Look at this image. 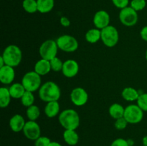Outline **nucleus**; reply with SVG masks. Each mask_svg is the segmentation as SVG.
<instances>
[{
	"mask_svg": "<svg viewBox=\"0 0 147 146\" xmlns=\"http://www.w3.org/2000/svg\"><path fill=\"white\" fill-rule=\"evenodd\" d=\"M79 64L77 61L75 60H67L63 63V70H62V73L63 75L67 78H73L76 77L79 72Z\"/></svg>",
	"mask_w": 147,
	"mask_h": 146,
	"instance_id": "13",
	"label": "nucleus"
},
{
	"mask_svg": "<svg viewBox=\"0 0 147 146\" xmlns=\"http://www.w3.org/2000/svg\"><path fill=\"white\" fill-rule=\"evenodd\" d=\"M60 106L58 101H53L47 102L44 108V113L49 118H53L60 114Z\"/></svg>",
	"mask_w": 147,
	"mask_h": 146,
	"instance_id": "17",
	"label": "nucleus"
},
{
	"mask_svg": "<svg viewBox=\"0 0 147 146\" xmlns=\"http://www.w3.org/2000/svg\"><path fill=\"white\" fill-rule=\"evenodd\" d=\"M1 57L4 59L6 65L15 67L20 65L22 60V52L18 46L9 44L4 50Z\"/></svg>",
	"mask_w": 147,
	"mask_h": 146,
	"instance_id": "3",
	"label": "nucleus"
},
{
	"mask_svg": "<svg viewBox=\"0 0 147 146\" xmlns=\"http://www.w3.org/2000/svg\"><path fill=\"white\" fill-rule=\"evenodd\" d=\"M51 70V66H50V62L49 60L41 58L34 64V71L36 72L41 77L47 74Z\"/></svg>",
	"mask_w": 147,
	"mask_h": 146,
	"instance_id": "16",
	"label": "nucleus"
},
{
	"mask_svg": "<svg viewBox=\"0 0 147 146\" xmlns=\"http://www.w3.org/2000/svg\"><path fill=\"white\" fill-rule=\"evenodd\" d=\"M38 11L42 14L49 13L53 9L55 0H37Z\"/></svg>",
	"mask_w": 147,
	"mask_h": 146,
	"instance_id": "23",
	"label": "nucleus"
},
{
	"mask_svg": "<svg viewBox=\"0 0 147 146\" xmlns=\"http://www.w3.org/2000/svg\"><path fill=\"white\" fill-rule=\"evenodd\" d=\"M142 143H143V145L147 146V135L144 136L142 139Z\"/></svg>",
	"mask_w": 147,
	"mask_h": 146,
	"instance_id": "39",
	"label": "nucleus"
},
{
	"mask_svg": "<svg viewBox=\"0 0 147 146\" xmlns=\"http://www.w3.org/2000/svg\"><path fill=\"white\" fill-rule=\"evenodd\" d=\"M26 115H27L29 120L36 121L40 116V110L38 106L33 104L29 107H27Z\"/></svg>",
	"mask_w": 147,
	"mask_h": 146,
	"instance_id": "25",
	"label": "nucleus"
},
{
	"mask_svg": "<svg viewBox=\"0 0 147 146\" xmlns=\"http://www.w3.org/2000/svg\"><path fill=\"white\" fill-rule=\"evenodd\" d=\"M21 103L23 106L26 107H29L30 106H32L34 104L35 97H34V94L32 92L26 91L22 98L20 99Z\"/></svg>",
	"mask_w": 147,
	"mask_h": 146,
	"instance_id": "27",
	"label": "nucleus"
},
{
	"mask_svg": "<svg viewBox=\"0 0 147 146\" xmlns=\"http://www.w3.org/2000/svg\"><path fill=\"white\" fill-rule=\"evenodd\" d=\"M58 50L56 40H47L40 45L39 48V54L41 58L50 61L52 59L57 57Z\"/></svg>",
	"mask_w": 147,
	"mask_h": 146,
	"instance_id": "7",
	"label": "nucleus"
},
{
	"mask_svg": "<svg viewBox=\"0 0 147 146\" xmlns=\"http://www.w3.org/2000/svg\"><path fill=\"white\" fill-rule=\"evenodd\" d=\"M145 58H146V61H147V50H146V52H145Z\"/></svg>",
	"mask_w": 147,
	"mask_h": 146,
	"instance_id": "40",
	"label": "nucleus"
},
{
	"mask_svg": "<svg viewBox=\"0 0 147 146\" xmlns=\"http://www.w3.org/2000/svg\"><path fill=\"white\" fill-rule=\"evenodd\" d=\"M4 65H6L5 62H4L3 57L1 56V57H0V68H1V67H4Z\"/></svg>",
	"mask_w": 147,
	"mask_h": 146,
	"instance_id": "37",
	"label": "nucleus"
},
{
	"mask_svg": "<svg viewBox=\"0 0 147 146\" xmlns=\"http://www.w3.org/2000/svg\"><path fill=\"white\" fill-rule=\"evenodd\" d=\"M128 124H129V123H128L126 120V119L123 117L115 120L114 127L116 130H124L125 128H126Z\"/></svg>",
	"mask_w": 147,
	"mask_h": 146,
	"instance_id": "31",
	"label": "nucleus"
},
{
	"mask_svg": "<svg viewBox=\"0 0 147 146\" xmlns=\"http://www.w3.org/2000/svg\"><path fill=\"white\" fill-rule=\"evenodd\" d=\"M50 66L53 71L54 72H60L63 70V63L64 62L62 61L59 57H55V58L52 59L50 61Z\"/></svg>",
	"mask_w": 147,
	"mask_h": 146,
	"instance_id": "28",
	"label": "nucleus"
},
{
	"mask_svg": "<svg viewBox=\"0 0 147 146\" xmlns=\"http://www.w3.org/2000/svg\"><path fill=\"white\" fill-rule=\"evenodd\" d=\"M140 93L137 90L131 87H125L121 92V96L125 100L129 102L137 101Z\"/></svg>",
	"mask_w": 147,
	"mask_h": 146,
	"instance_id": "18",
	"label": "nucleus"
},
{
	"mask_svg": "<svg viewBox=\"0 0 147 146\" xmlns=\"http://www.w3.org/2000/svg\"><path fill=\"white\" fill-rule=\"evenodd\" d=\"M10 94L13 99H21L26 92L25 88L22 83H13L9 87Z\"/></svg>",
	"mask_w": 147,
	"mask_h": 146,
	"instance_id": "20",
	"label": "nucleus"
},
{
	"mask_svg": "<svg viewBox=\"0 0 147 146\" xmlns=\"http://www.w3.org/2000/svg\"><path fill=\"white\" fill-rule=\"evenodd\" d=\"M15 78L14 67L4 65L0 68V82L4 84H11Z\"/></svg>",
	"mask_w": 147,
	"mask_h": 146,
	"instance_id": "14",
	"label": "nucleus"
},
{
	"mask_svg": "<svg viewBox=\"0 0 147 146\" xmlns=\"http://www.w3.org/2000/svg\"><path fill=\"white\" fill-rule=\"evenodd\" d=\"M123 117L129 124H138L141 123L144 118V111L138 106V104H131L125 107Z\"/></svg>",
	"mask_w": 147,
	"mask_h": 146,
	"instance_id": "8",
	"label": "nucleus"
},
{
	"mask_svg": "<svg viewBox=\"0 0 147 146\" xmlns=\"http://www.w3.org/2000/svg\"><path fill=\"white\" fill-rule=\"evenodd\" d=\"M22 7L24 11L29 14H34L38 11L37 0H24Z\"/></svg>",
	"mask_w": 147,
	"mask_h": 146,
	"instance_id": "26",
	"label": "nucleus"
},
{
	"mask_svg": "<svg viewBox=\"0 0 147 146\" xmlns=\"http://www.w3.org/2000/svg\"><path fill=\"white\" fill-rule=\"evenodd\" d=\"M101 41L106 47L112 48L119 41V33L117 29L113 25H109L101 29Z\"/></svg>",
	"mask_w": 147,
	"mask_h": 146,
	"instance_id": "5",
	"label": "nucleus"
},
{
	"mask_svg": "<svg viewBox=\"0 0 147 146\" xmlns=\"http://www.w3.org/2000/svg\"><path fill=\"white\" fill-rule=\"evenodd\" d=\"M86 41L90 44H95L101 40V30L97 28H92L88 30L85 35Z\"/></svg>",
	"mask_w": 147,
	"mask_h": 146,
	"instance_id": "21",
	"label": "nucleus"
},
{
	"mask_svg": "<svg viewBox=\"0 0 147 146\" xmlns=\"http://www.w3.org/2000/svg\"><path fill=\"white\" fill-rule=\"evenodd\" d=\"M70 100L74 105L81 107L85 105L88 100V94L84 88L76 87L70 92Z\"/></svg>",
	"mask_w": 147,
	"mask_h": 146,
	"instance_id": "10",
	"label": "nucleus"
},
{
	"mask_svg": "<svg viewBox=\"0 0 147 146\" xmlns=\"http://www.w3.org/2000/svg\"><path fill=\"white\" fill-rule=\"evenodd\" d=\"M146 6V0H132L130 2V7L137 12L143 10Z\"/></svg>",
	"mask_w": 147,
	"mask_h": 146,
	"instance_id": "29",
	"label": "nucleus"
},
{
	"mask_svg": "<svg viewBox=\"0 0 147 146\" xmlns=\"http://www.w3.org/2000/svg\"><path fill=\"white\" fill-rule=\"evenodd\" d=\"M63 139L67 145L74 146L78 144L79 141V136L75 130H65L63 133Z\"/></svg>",
	"mask_w": 147,
	"mask_h": 146,
	"instance_id": "19",
	"label": "nucleus"
},
{
	"mask_svg": "<svg viewBox=\"0 0 147 146\" xmlns=\"http://www.w3.org/2000/svg\"><path fill=\"white\" fill-rule=\"evenodd\" d=\"M140 36L141 38L144 41L147 42V25L144 26L140 31Z\"/></svg>",
	"mask_w": 147,
	"mask_h": 146,
	"instance_id": "36",
	"label": "nucleus"
},
{
	"mask_svg": "<svg viewBox=\"0 0 147 146\" xmlns=\"http://www.w3.org/2000/svg\"><path fill=\"white\" fill-rule=\"evenodd\" d=\"M111 146H130L128 140L123 138H117L112 142Z\"/></svg>",
	"mask_w": 147,
	"mask_h": 146,
	"instance_id": "34",
	"label": "nucleus"
},
{
	"mask_svg": "<svg viewBox=\"0 0 147 146\" xmlns=\"http://www.w3.org/2000/svg\"><path fill=\"white\" fill-rule=\"evenodd\" d=\"M110 15L105 10H99L96 11L93 18V22L95 27L100 30L110 25Z\"/></svg>",
	"mask_w": 147,
	"mask_h": 146,
	"instance_id": "12",
	"label": "nucleus"
},
{
	"mask_svg": "<svg viewBox=\"0 0 147 146\" xmlns=\"http://www.w3.org/2000/svg\"><path fill=\"white\" fill-rule=\"evenodd\" d=\"M111 1L113 5L120 9L129 7V0H111Z\"/></svg>",
	"mask_w": 147,
	"mask_h": 146,
	"instance_id": "33",
	"label": "nucleus"
},
{
	"mask_svg": "<svg viewBox=\"0 0 147 146\" xmlns=\"http://www.w3.org/2000/svg\"><path fill=\"white\" fill-rule=\"evenodd\" d=\"M119 17L121 24L128 27L136 25L139 20L137 11L131 7H127L121 9Z\"/></svg>",
	"mask_w": 147,
	"mask_h": 146,
	"instance_id": "9",
	"label": "nucleus"
},
{
	"mask_svg": "<svg viewBox=\"0 0 147 146\" xmlns=\"http://www.w3.org/2000/svg\"><path fill=\"white\" fill-rule=\"evenodd\" d=\"M143 146H146V145H143Z\"/></svg>",
	"mask_w": 147,
	"mask_h": 146,
	"instance_id": "41",
	"label": "nucleus"
},
{
	"mask_svg": "<svg viewBox=\"0 0 147 146\" xmlns=\"http://www.w3.org/2000/svg\"><path fill=\"white\" fill-rule=\"evenodd\" d=\"M136 104L144 112H147V93L140 94Z\"/></svg>",
	"mask_w": 147,
	"mask_h": 146,
	"instance_id": "30",
	"label": "nucleus"
},
{
	"mask_svg": "<svg viewBox=\"0 0 147 146\" xmlns=\"http://www.w3.org/2000/svg\"><path fill=\"white\" fill-rule=\"evenodd\" d=\"M56 42L59 50L67 53L74 52L78 49L79 47L77 39L69 34H63L60 36L56 40Z\"/></svg>",
	"mask_w": 147,
	"mask_h": 146,
	"instance_id": "6",
	"label": "nucleus"
},
{
	"mask_svg": "<svg viewBox=\"0 0 147 146\" xmlns=\"http://www.w3.org/2000/svg\"><path fill=\"white\" fill-rule=\"evenodd\" d=\"M25 123L26 122L22 115L20 114H16L10 118L9 121V125L13 132L20 133L23 130Z\"/></svg>",
	"mask_w": 147,
	"mask_h": 146,
	"instance_id": "15",
	"label": "nucleus"
},
{
	"mask_svg": "<svg viewBox=\"0 0 147 146\" xmlns=\"http://www.w3.org/2000/svg\"><path fill=\"white\" fill-rule=\"evenodd\" d=\"M125 107L119 103H113L109 107V113L111 117L114 120L123 117L124 115Z\"/></svg>",
	"mask_w": 147,
	"mask_h": 146,
	"instance_id": "22",
	"label": "nucleus"
},
{
	"mask_svg": "<svg viewBox=\"0 0 147 146\" xmlns=\"http://www.w3.org/2000/svg\"><path fill=\"white\" fill-rule=\"evenodd\" d=\"M49 146H62V145H60V143H57V142L53 141L51 142V143H50V145H49Z\"/></svg>",
	"mask_w": 147,
	"mask_h": 146,
	"instance_id": "38",
	"label": "nucleus"
},
{
	"mask_svg": "<svg viewBox=\"0 0 147 146\" xmlns=\"http://www.w3.org/2000/svg\"><path fill=\"white\" fill-rule=\"evenodd\" d=\"M11 99L9 88L1 87L0 88V107L1 108H7L11 102Z\"/></svg>",
	"mask_w": 147,
	"mask_h": 146,
	"instance_id": "24",
	"label": "nucleus"
},
{
	"mask_svg": "<svg viewBox=\"0 0 147 146\" xmlns=\"http://www.w3.org/2000/svg\"><path fill=\"white\" fill-rule=\"evenodd\" d=\"M22 131L24 136L30 140L34 141L41 136V128L36 121L29 120L26 122Z\"/></svg>",
	"mask_w": 147,
	"mask_h": 146,
	"instance_id": "11",
	"label": "nucleus"
},
{
	"mask_svg": "<svg viewBox=\"0 0 147 146\" xmlns=\"http://www.w3.org/2000/svg\"><path fill=\"white\" fill-rule=\"evenodd\" d=\"M60 23L63 27H68L70 25V19L67 17H65V16H63V17H60Z\"/></svg>",
	"mask_w": 147,
	"mask_h": 146,
	"instance_id": "35",
	"label": "nucleus"
},
{
	"mask_svg": "<svg viewBox=\"0 0 147 146\" xmlns=\"http://www.w3.org/2000/svg\"><path fill=\"white\" fill-rule=\"evenodd\" d=\"M21 83L25 88L26 91L34 92L39 90L42 85L41 76L34 71L27 72L22 78Z\"/></svg>",
	"mask_w": 147,
	"mask_h": 146,
	"instance_id": "4",
	"label": "nucleus"
},
{
	"mask_svg": "<svg viewBox=\"0 0 147 146\" xmlns=\"http://www.w3.org/2000/svg\"><path fill=\"white\" fill-rule=\"evenodd\" d=\"M58 121L65 130H75L79 127L80 117L76 110L66 109L59 114Z\"/></svg>",
	"mask_w": 147,
	"mask_h": 146,
	"instance_id": "2",
	"label": "nucleus"
},
{
	"mask_svg": "<svg viewBox=\"0 0 147 146\" xmlns=\"http://www.w3.org/2000/svg\"><path fill=\"white\" fill-rule=\"evenodd\" d=\"M39 97L45 102L58 101L61 96V90L57 83L48 81L42 84L38 90Z\"/></svg>",
	"mask_w": 147,
	"mask_h": 146,
	"instance_id": "1",
	"label": "nucleus"
},
{
	"mask_svg": "<svg viewBox=\"0 0 147 146\" xmlns=\"http://www.w3.org/2000/svg\"><path fill=\"white\" fill-rule=\"evenodd\" d=\"M51 142L49 137L45 136H40L37 140H34V146H49Z\"/></svg>",
	"mask_w": 147,
	"mask_h": 146,
	"instance_id": "32",
	"label": "nucleus"
}]
</instances>
